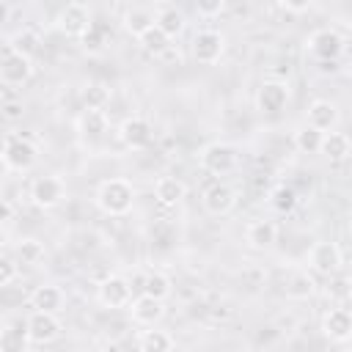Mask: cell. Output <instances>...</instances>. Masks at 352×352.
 <instances>
[{"label": "cell", "mask_w": 352, "mask_h": 352, "mask_svg": "<svg viewBox=\"0 0 352 352\" xmlns=\"http://www.w3.org/2000/svg\"><path fill=\"white\" fill-rule=\"evenodd\" d=\"M80 41H82V47L85 50H91V52H99L102 47H104V30H102V25H91L82 36H80Z\"/></svg>", "instance_id": "d590c367"}, {"label": "cell", "mask_w": 352, "mask_h": 352, "mask_svg": "<svg viewBox=\"0 0 352 352\" xmlns=\"http://www.w3.org/2000/svg\"><path fill=\"white\" fill-rule=\"evenodd\" d=\"M349 151H352V146H349L346 132H336V129H330V132L322 135L319 154H324L330 162H344V160L349 157Z\"/></svg>", "instance_id": "44dd1931"}, {"label": "cell", "mask_w": 352, "mask_h": 352, "mask_svg": "<svg viewBox=\"0 0 352 352\" xmlns=\"http://www.w3.org/2000/svg\"><path fill=\"white\" fill-rule=\"evenodd\" d=\"M80 96H82V104H85V107L102 110V107L110 102V88H107L104 82H88Z\"/></svg>", "instance_id": "d6a6232c"}, {"label": "cell", "mask_w": 352, "mask_h": 352, "mask_svg": "<svg viewBox=\"0 0 352 352\" xmlns=\"http://www.w3.org/2000/svg\"><path fill=\"white\" fill-rule=\"evenodd\" d=\"M226 52V36L220 30H198L195 38H192V58L204 66H214Z\"/></svg>", "instance_id": "ba28073f"}, {"label": "cell", "mask_w": 352, "mask_h": 352, "mask_svg": "<svg viewBox=\"0 0 352 352\" xmlns=\"http://www.w3.org/2000/svg\"><path fill=\"white\" fill-rule=\"evenodd\" d=\"M245 239H248L250 248L267 250V248H272L275 239H278V226H275L272 220H253V223H248V228H245Z\"/></svg>", "instance_id": "d6986e66"}, {"label": "cell", "mask_w": 352, "mask_h": 352, "mask_svg": "<svg viewBox=\"0 0 352 352\" xmlns=\"http://www.w3.org/2000/svg\"><path fill=\"white\" fill-rule=\"evenodd\" d=\"M154 198L162 204V206H176L187 198V184L176 176H160L154 182Z\"/></svg>", "instance_id": "ac0fdd59"}, {"label": "cell", "mask_w": 352, "mask_h": 352, "mask_svg": "<svg viewBox=\"0 0 352 352\" xmlns=\"http://www.w3.org/2000/svg\"><path fill=\"white\" fill-rule=\"evenodd\" d=\"M270 204H272L278 212L289 214V212H294V206L300 204V195H297V190H294L292 184H278V187L270 192Z\"/></svg>", "instance_id": "4dcf8cb0"}, {"label": "cell", "mask_w": 352, "mask_h": 352, "mask_svg": "<svg viewBox=\"0 0 352 352\" xmlns=\"http://www.w3.org/2000/svg\"><path fill=\"white\" fill-rule=\"evenodd\" d=\"M22 116H25V104L19 99H6L0 104V118L3 121H19Z\"/></svg>", "instance_id": "8d00e7d4"}, {"label": "cell", "mask_w": 352, "mask_h": 352, "mask_svg": "<svg viewBox=\"0 0 352 352\" xmlns=\"http://www.w3.org/2000/svg\"><path fill=\"white\" fill-rule=\"evenodd\" d=\"M38 47H41V38H38V33H36L33 28L16 30V33L11 36V41H8V50H16V52H22V55H28V58H33V55L38 52Z\"/></svg>", "instance_id": "f1b7e54d"}, {"label": "cell", "mask_w": 352, "mask_h": 352, "mask_svg": "<svg viewBox=\"0 0 352 352\" xmlns=\"http://www.w3.org/2000/svg\"><path fill=\"white\" fill-rule=\"evenodd\" d=\"M8 173H11V168H8V162L3 160V154H0V184L8 179Z\"/></svg>", "instance_id": "7bdbcfd3"}, {"label": "cell", "mask_w": 352, "mask_h": 352, "mask_svg": "<svg viewBox=\"0 0 352 352\" xmlns=\"http://www.w3.org/2000/svg\"><path fill=\"white\" fill-rule=\"evenodd\" d=\"M344 47L346 41L336 28H319L308 36V50L319 60H338L344 55Z\"/></svg>", "instance_id": "8992f818"}, {"label": "cell", "mask_w": 352, "mask_h": 352, "mask_svg": "<svg viewBox=\"0 0 352 352\" xmlns=\"http://www.w3.org/2000/svg\"><path fill=\"white\" fill-rule=\"evenodd\" d=\"M107 113L104 110H94V107H85L82 116H80V132L85 140L91 143H99L104 135H107Z\"/></svg>", "instance_id": "ffe728a7"}, {"label": "cell", "mask_w": 352, "mask_h": 352, "mask_svg": "<svg viewBox=\"0 0 352 352\" xmlns=\"http://www.w3.org/2000/svg\"><path fill=\"white\" fill-rule=\"evenodd\" d=\"M33 77V58L16 52V50H6L0 58V82L6 85H25Z\"/></svg>", "instance_id": "9c48e42d"}, {"label": "cell", "mask_w": 352, "mask_h": 352, "mask_svg": "<svg viewBox=\"0 0 352 352\" xmlns=\"http://www.w3.org/2000/svg\"><path fill=\"white\" fill-rule=\"evenodd\" d=\"M66 198V184L58 176H38L30 184V201L38 209H55Z\"/></svg>", "instance_id": "30bf717a"}, {"label": "cell", "mask_w": 352, "mask_h": 352, "mask_svg": "<svg viewBox=\"0 0 352 352\" xmlns=\"http://www.w3.org/2000/svg\"><path fill=\"white\" fill-rule=\"evenodd\" d=\"M338 118H341V113H338V104H336V102H330V99H316V102L308 104L305 124H311V126L319 129V132H330V129L338 126Z\"/></svg>", "instance_id": "e0dca14e"}, {"label": "cell", "mask_w": 352, "mask_h": 352, "mask_svg": "<svg viewBox=\"0 0 352 352\" xmlns=\"http://www.w3.org/2000/svg\"><path fill=\"white\" fill-rule=\"evenodd\" d=\"M170 41H173V38H168L157 25H151L148 30H143V33L138 36V44L143 47V52H148V55H154V58L165 55V52L170 50Z\"/></svg>", "instance_id": "484cf974"}, {"label": "cell", "mask_w": 352, "mask_h": 352, "mask_svg": "<svg viewBox=\"0 0 352 352\" xmlns=\"http://www.w3.org/2000/svg\"><path fill=\"white\" fill-rule=\"evenodd\" d=\"M341 264H344V256H341V248H338L336 242L319 239V242L311 245V250H308V267H311L316 275L333 278V275H338Z\"/></svg>", "instance_id": "5b68a950"}, {"label": "cell", "mask_w": 352, "mask_h": 352, "mask_svg": "<svg viewBox=\"0 0 352 352\" xmlns=\"http://www.w3.org/2000/svg\"><path fill=\"white\" fill-rule=\"evenodd\" d=\"M330 286H336V289H327V294H333V297H338V300H346V297H349V289H346V278H338V280H333Z\"/></svg>", "instance_id": "ab89813d"}, {"label": "cell", "mask_w": 352, "mask_h": 352, "mask_svg": "<svg viewBox=\"0 0 352 352\" xmlns=\"http://www.w3.org/2000/svg\"><path fill=\"white\" fill-rule=\"evenodd\" d=\"M118 138H121V143L126 146V148H146L148 143H151V138H154V132H151V124L146 121V118H140V116H129V118H124L121 121V126H118Z\"/></svg>", "instance_id": "2e32d148"}, {"label": "cell", "mask_w": 352, "mask_h": 352, "mask_svg": "<svg viewBox=\"0 0 352 352\" xmlns=\"http://www.w3.org/2000/svg\"><path fill=\"white\" fill-rule=\"evenodd\" d=\"M47 256L44 242H38L36 236H25L16 242V261L19 264H41Z\"/></svg>", "instance_id": "f546056e"}, {"label": "cell", "mask_w": 352, "mask_h": 352, "mask_svg": "<svg viewBox=\"0 0 352 352\" xmlns=\"http://www.w3.org/2000/svg\"><path fill=\"white\" fill-rule=\"evenodd\" d=\"M289 82L286 80H264L256 91V107L264 113V116H278L286 104H289Z\"/></svg>", "instance_id": "52a82bcc"}, {"label": "cell", "mask_w": 352, "mask_h": 352, "mask_svg": "<svg viewBox=\"0 0 352 352\" xmlns=\"http://www.w3.org/2000/svg\"><path fill=\"white\" fill-rule=\"evenodd\" d=\"M280 6L286 11H292V14H302V11H308L314 6V0H280Z\"/></svg>", "instance_id": "f35d334b"}, {"label": "cell", "mask_w": 352, "mask_h": 352, "mask_svg": "<svg viewBox=\"0 0 352 352\" xmlns=\"http://www.w3.org/2000/svg\"><path fill=\"white\" fill-rule=\"evenodd\" d=\"M16 275H19V261L11 253H3L0 250V289L8 286V283H14Z\"/></svg>", "instance_id": "e575fe53"}, {"label": "cell", "mask_w": 352, "mask_h": 352, "mask_svg": "<svg viewBox=\"0 0 352 352\" xmlns=\"http://www.w3.org/2000/svg\"><path fill=\"white\" fill-rule=\"evenodd\" d=\"M91 25H94L91 8H88L85 3H80V0L66 3V8H63L60 16H58V28H60V33H66L69 38H80Z\"/></svg>", "instance_id": "8fae6325"}, {"label": "cell", "mask_w": 352, "mask_h": 352, "mask_svg": "<svg viewBox=\"0 0 352 352\" xmlns=\"http://www.w3.org/2000/svg\"><path fill=\"white\" fill-rule=\"evenodd\" d=\"M151 25H154V14L146 11V8H129V11L124 14V28H126V33H132L135 38H138L143 30H148Z\"/></svg>", "instance_id": "1f68e13d"}, {"label": "cell", "mask_w": 352, "mask_h": 352, "mask_svg": "<svg viewBox=\"0 0 352 352\" xmlns=\"http://www.w3.org/2000/svg\"><path fill=\"white\" fill-rule=\"evenodd\" d=\"M3 160L8 162L11 170H30L38 160V148L33 140L22 138V135H8L3 140Z\"/></svg>", "instance_id": "277c9868"}, {"label": "cell", "mask_w": 352, "mask_h": 352, "mask_svg": "<svg viewBox=\"0 0 352 352\" xmlns=\"http://www.w3.org/2000/svg\"><path fill=\"white\" fill-rule=\"evenodd\" d=\"M129 314H132V319H135L138 324L154 327V324L162 322V316H165V300L140 292L138 297L129 300Z\"/></svg>", "instance_id": "5bb4252c"}, {"label": "cell", "mask_w": 352, "mask_h": 352, "mask_svg": "<svg viewBox=\"0 0 352 352\" xmlns=\"http://www.w3.org/2000/svg\"><path fill=\"white\" fill-rule=\"evenodd\" d=\"M96 300L104 308H126L132 300V286L124 275H107L99 286H96Z\"/></svg>", "instance_id": "4fadbf2b"}, {"label": "cell", "mask_w": 352, "mask_h": 352, "mask_svg": "<svg viewBox=\"0 0 352 352\" xmlns=\"http://www.w3.org/2000/svg\"><path fill=\"white\" fill-rule=\"evenodd\" d=\"M316 294V280L305 270H294L286 280V297L289 300H311Z\"/></svg>", "instance_id": "603a6c76"}, {"label": "cell", "mask_w": 352, "mask_h": 352, "mask_svg": "<svg viewBox=\"0 0 352 352\" xmlns=\"http://www.w3.org/2000/svg\"><path fill=\"white\" fill-rule=\"evenodd\" d=\"M11 220H14V204L8 198H0V226H6Z\"/></svg>", "instance_id": "60d3db41"}, {"label": "cell", "mask_w": 352, "mask_h": 352, "mask_svg": "<svg viewBox=\"0 0 352 352\" xmlns=\"http://www.w3.org/2000/svg\"><path fill=\"white\" fill-rule=\"evenodd\" d=\"M60 330H63V324H60V319H58L55 311H38V308H33L30 316L25 319V333H28V341L30 344H50V341H55L60 336Z\"/></svg>", "instance_id": "3957f363"}, {"label": "cell", "mask_w": 352, "mask_h": 352, "mask_svg": "<svg viewBox=\"0 0 352 352\" xmlns=\"http://www.w3.org/2000/svg\"><path fill=\"white\" fill-rule=\"evenodd\" d=\"M176 346V338L168 330H143L138 336V349L143 352H168Z\"/></svg>", "instance_id": "d4e9b609"}, {"label": "cell", "mask_w": 352, "mask_h": 352, "mask_svg": "<svg viewBox=\"0 0 352 352\" xmlns=\"http://www.w3.org/2000/svg\"><path fill=\"white\" fill-rule=\"evenodd\" d=\"M195 8L201 16H217L226 8V0H195Z\"/></svg>", "instance_id": "74e56055"}, {"label": "cell", "mask_w": 352, "mask_h": 352, "mask_svg": "<svg viewBox=\"0 0 352 352\" xmlns=\"http://www.w3.org/2000/svg\"><path fill=\"white\" fill-rule=\"evenodd\" d=\"M201 204H204V209H206L209 214L223 217V214L234 212V206H236V190H234L228 182H214V184H209V187L204 190Z\"/></svg>", "instance_id": "7c38bea8"}, {"label": "cell", "mask_w": 352, "mask_h": 352, "mask_svg": "<svg viewBox=\"0 0 352 352\" xmlns=\"http://www.w3.org/2000/svg\"><path fill=\"white\" fill-rule=\"evenodd\" d=\"M322 333L330 341H336V344L349 341L352 338V314H349V308L336 305V308L324 311V316H322Z\"/></svg>", "instance_id": "9a60e30c"}, {"label": "cell", "mask_w": 352, "mask_h": 352, "mask_svg": "<svg viewBox=\"0 0 352 352\" xmlns=\"http://www.w3.org/2000/svg\"><path fill=\"white\" fill-rule=\"evenodd\" d=\"M28 344V333H25V322H16V324H8L3 333H0V349H19Z\"/></svg>", "instance_id": "836d02e7"}, {"label": "cell", "mask_w": 352, "mask_h": 352, "mask_svg": "<svg viewBox=\"0 0 352 352\" xmlns=\"http://www.w3.org/2000/svg\"><path fill=\"white\" fill-rule=\"evenodd\" d=\"M96 206L110 214V217H124L132 212L135 206V187L132 182L121 179V176H113V179H104L99 187H96V195H94Z\"/></svg>", "instance_id": "6da1fadb"}, {"label": "cell", "mask_w": 352, "mask_h": 352, "mask_svg": "<svg viewBox=\"0 0 352 352\" xmlns=\"http://www.w3.org/2000/svg\"><path fill=\"white\" fill-rule=\"evenodd\" d=\"M8 16H11V6H8V0H0V28L8 22Z\"/></svg>", "instance_id": "b9f144b4"}, {"label": "cell", "mask_w": 352, "mask_h": 352, "mask_svg": "<svg viewBox=\"0 0 352 352\" xmlns=\"http://www.w3.org/2000/svg\"><path fill=\"white\" fill-rule=\"evenodd\" d=\"M322 135L319 129H314L311 124H302L294 129V148L300 154H319V146H322Z\"/></svg>", "instance_id": "4316f807"}, {"label": "cell", "mask_w": 352, "mask_h": 352, "mask_svg": "<svg viewBox=\"0 0 352 352\" xmlns=\"http://www.w3.org/2000/svg\"><path fill=\"white\" fill-rule=\"evenodd\" d=\"M30 305L38 311H58L63 305V292L55 283H41L30 292Z\"/></svg>", "instance_id": "7402d4cb"}, {"label": "cell", "mask_w": 352, "mask_h": 352, "mask_svg": "<svg viewBox=\"0 0 352 352\" xmlns=\"http://www.w3.org/2000/svg\"><path fill=\"white\" fill-rule=\"evenodd\" d=\"M154 25H157L168 38H176V36L184 33V14H182L176 6H165V8L157 11Z\"/></svg>", "instance_id": "cb8c5ba5"}, {"label": "cell", "mask_w": 352, "mask_h": 352, "mask_svg": "<svg viewBox=\"0 0 352 352\" xmlns=\"http://www.w3.org/2000/svg\"><path fill=\"white\" fill-rule=\"evenodd\" d=\"M140 292L151 294V297H160V300H168L170 297V278L165 272H160V270H151V272L143 275Z\"/></svg>", "instance_id": "83f0119b"}, {"label": "cell", "mask_w": 352, "mask_h": 352, "mask_svg": "<svg viewBox=\"0 0 352 352\" xmlns=\"http://www.w3.org/2000/svg\"><path fill=\"white\" fill-rule=\"evenodd\" d=\"M201 168L212 176H226L231 170H236L239 165V154H236V146L226 143V140H214L209 146L201 148Z\"/></svg>", "instance_id": "7a4b0ae2"}]
</instances>
